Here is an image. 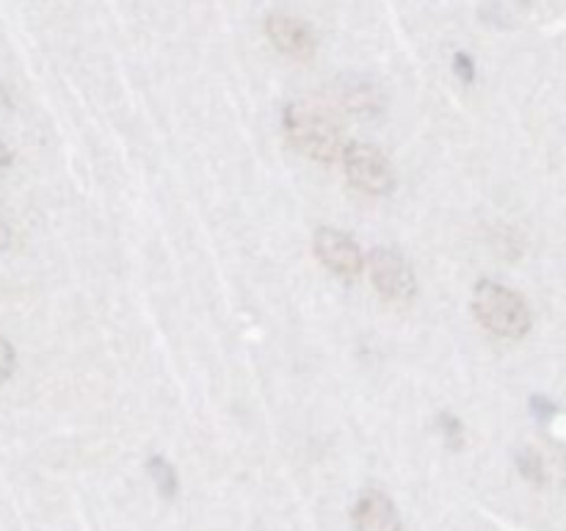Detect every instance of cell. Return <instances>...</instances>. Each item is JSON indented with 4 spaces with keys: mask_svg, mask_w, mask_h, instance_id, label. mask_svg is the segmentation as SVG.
I'll return each mask as SVG.
<instances>
[{
    "mask_svg": "<svg viewBox=\"0 0 566 531\" xmlns=\"http://www.w3.org/2000/svg\"><path fill=\"white\" fill-rule=\"evenodd\" d=\"M453 72L462 83H473L475 81V61L470 59L468 53H457L453 55Z\"/></svg>",
    "mask_w": 566,
    "mask_h": 531,
    "instance_id": "cell-13",
    "label": "cell"
},
{
    "mask_svg": "<svg viewBox=\"0 0 566 531\" xmlns=\"http://www.w3.org/2000/svg\"><path fill=\"white\" fill-rule=\"evenodd\" d=\"M147 470H149V476H153L155 487L160 490V496L164 498L177 496V487H180V481H177V470L171 468L169 459H164L160 454H155V457L147 459Z\"/></svg>",
    "mask_w": 566,
    "mask_h": 531,
    "instance_id": "cell-8",
    "label": "cell"
},
{
    "mask_svg": "<svg viewBox=\"0 0 566 531\" xmlns=\"http://www.w3.org/2000/svg\"><path fill=\"white\" fill-rule=\"evenodd\" d=\"M473 313L481 326L497 337H523L531 330L525 299L495 280H481L473 291Z\"/></svg>",
    "mask_w": 566,
    "mask_h": 531,
    "instance_id": "cell-2",
    "label": "cell"
},
{
    "mask_svg": "<svg viewBox=\"0 0 566 531\" xmlns=\"http://www.w3.org/2000/svg\"><path fill=\"white\" fill-rule=\"evenodd\" d=\"M9 243H11V227H9V221L0 216V249H6Z\"/></svg>",
    "mask_w": 566,
    "mask_h": 531,
    "instance_id": "cell-14",
    "label": "cell"
},
{
    "mask_svg": "<svg viewBox=\"0 0 566 531\" xmlns=\"http://www.w3.org/2000/svg\"><path fill=\"white\" fill-rule=\"evenodd\" d=\"M370 266V280H374L376 291L385 302L390 304H409L418 293V280H415V271L409 266V260L403 258L398 249L390 247H376L368 258Z\"/></svg>",
    "mask_w": 566,
    "mask_h": 531,
    "instance_id": "cell-4",
    "label": "cell"
},
{
    "mask_svg": "<svg viewBox=\"0 0 566 531\" xmlns=\"http://www.w3.org/2000/svg\"><path fill=\"white\" fill-rule=\"evenodd\" d=\"M520 470H523L525 479L536 481V485H542V479H545V470H542V459L536 457L534 451L520 454Z\"/></svg>",
    "mask_w": 566,
    "mask_h": 531,
    "instance_id": "cell-11",
    "label": "cell"
},
{
    "mask_svg": "<svg viewBox=\"0 0 566 531\" xmlns=\"http://www.w3.org/2000/svg\"><path fill=\"white\" fill-rule=\"evenodd\" d=\"M282 127L296 153L318 160V164H332L343 155V136L340 127L335 125L332 116H326L321 108L304 103H291L282 114Z\"/></svg>",
    "mask_w": 566,
    "mask_h": 531,
    "instance_id": "cell-1",
    "label": "cell"
},
{
    "mask_svg": "<svg viewBox=\"0 0 566 531\" xmlns=\"http://www.w3.org/2000/svg\"><path fill=\"white\" fill-rule=\"evenodd\" d=\"M343 169L357 191L385 197L396 188V171L376 144L352 142L343 147Z\"/></svg>",
    "mask_w": 566,
    "mask_h": 531,
    "instance_id": "cell-3",
    "label": "cell"
},
{
    "mask_svg": "<svg viewBox=\"0 0 566 531\" xmlns=\"http://www.w3.org/2000/svg\"><path fill=\"white\" fill-rule=\"evenodd\" d=\"M357 531H401V514L381 490H365L352 509Z\"/></svg>",
    "mask_w": 566,
    "mask_h": 531,
    "instance_id": "cell-7",
    "label": "cell"
},
{
    "mask_svg": "<svg viewBox=\"0 0 566 531\" xmlns=\"http://www.w3.org/2000/svg\"><path fill=\"white\" fill-rule=\"evenodd\" d=\"M9 108H11V94H9V88L0 83V111H9Z\"/></svg>",
    "mask_w": 566,
    "mask_h": 531,
    "instance_id": "cell-16",
    "label": "cell"
},
{
    "mask_svg": "<svg viewBox=\"0 0 566 531\" xmlns=\"http://www.w3.org/2000/svg\"><path fill=\"white\" fill-rule=\"evenodd\" d=\"M265 37L282 55L296 61H310L315 55V48H318L313 28L291 14L265 17Z\"/></svg>",
    "mask_w": 566,
    "mask_h": 531,
    "instance_id": "cell-6",
    "label": "cell"
},
{
    "mask_svg": "<svg viewBox=\"0 0 566 531\" xmlns=\"http://www.w3.org/2000/svg\"><path fill=\"white\" fill-rule=\"evenodd\" d=\"M313 252L321 260V266L337 277L354 280L365 269V258L359 243L348 232L335 230V227H318L313 236Z\"/></svg>",
    "mask_w": 566,
    "mask_h": 531,
    "instance_id": "cell-5",
    "label": "cell"
},
{
    "mask_svg": "<svg viewBox=\"0 0 566 531\" xmlns=\"http://www.w3.org/2000/svg\"><path fill=\"white\" fill-rule=\"evenodd\" d=\"M11 160H14V155H11V149L6 147V142H3V138H0V169L11 166Z\"/></svg>",
    "mask_w": 566,
    "mask_h": 531,
    "instance_id": "cell-15",
    "label": "cell"
},
{
    "mask_svg": "<svg viewBox=\"0 0 566 531\" xmlns=\"http://www.w3.org/2000/svg\"><path fill=\"white\" fill-rule=\"evenodd\" d=\"M343 103L346 108H352L354 114H376L381 111V97L374 86L363 83V86H352L343 92Z\"/></svg>",
    "mask_w": 566,
    "mask_h": 531,
    "instance_id": "cell-9",
    "label": "cell"
},
{
    "mask_svg": "<svg viewBox=\"0 0 566 531\" xmlns=\"http://www.w3.org/2000/svg\"><path fill=\"white\" fill-rule=\"evenodd\" d=\"M14 368H17L14 346L0 335V379H9V376L14 374Z\"/></svg>",
    "mask_w": 566,
    "mask_h": 531,
    "instance_id": "cell-12",
    "label": "cell"
},
{
    "mask_svg": "<svg viewBox=\"0 0 566 531\" xmlns=\"http://www.w3.org/2000/svg\"><path fill=\"white\" fill-rule=\"evenodd\" d=\"M437 426H440V431H442V437H446L448 446H451V448L462 446L464 429H462V420H459L457 415L440 413V415H437Z\"/></svg>",
    "mask_w": 566,
    "mask_h": 531,
    "instance_id": "cell-10",
    "label": "cell"
}]
</instances>
